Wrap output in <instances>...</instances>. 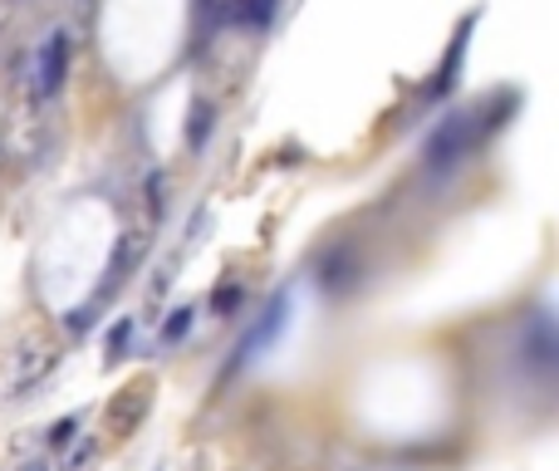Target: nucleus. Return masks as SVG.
I'll return each instance as SVG.
<instances>
[{"label": "nucleus", "instance_id": "11", "mask_svg": "<svg viewBox=\"0 0 559 471\" xmlns=\"http://www.w3.org/2000/svg\"><path fill=\"white\" fill-rule=\"evenodd\" d=\"M128 339H133V315H128V319H118V325H114V334H108V358H118V354H123V344H128Z\"/></svg>", "mask_w": 559, "mask_h": 471}, {"label": "nucleus", "instance_id": "2", "mask_svg": "<svg viewBox=\"0 0 559 471\" xmlns=\"http://www.w3.org/2000/svg\"><path fill=\"white\" fill-rule=\"evenodd\" d=\"M472 143H476V118L472 114H452L432 133V143H427V163H432V167H452Z\"/></svg>", "mask_w": 559, "mask_h": 471}, {"label": "nucleus", "instance_id": "9", "mask_svg": "<svg viewBox=\"0 0 559 471\" xmlns=\"http://www.w3.org/2000/svg\"><path fill=\"white\" fill-rule=\"evenodd\" d=\"M241 299H246V285H241V280H231V285H222V290L212 295V315H222V319H226L236 305H241Z\"/></svg>", "mask_w": 559, "mask_h": 471}, {"label": "nucleus", "instance_id": "4", "mask_svg": "<svg viewBox=\"0 0 559 471\" xmlns=\"http://www.w3.org/2000/svg\"><path fill=\"white\" fill-rule=\"evenodd\" d=\"M147 408H153V384L123 388V393L108 403V433H133V427L147 417Z\"/></svg>", "mask_w": 559, "mask_h": 471}, {"label": "nucleus", "instance_id": "7", "mask_svg": "<svg viewBox=\"0 0 559 471\" xmlns=\"http://www.w3.org/2000/svg\"><path fill=\"white\" fill-rule=\"evenodd\" d=\"M212 128H216V104H212V98H197V104H192V123H187V148H192V153H202L206 138H212Z\"/></svg>", "mask_w": 559, "mask_h": 471}, {"label": "nucleus", "instance_id": "3", "mask_svg": "<svg viewBox=\"0 0 559 471\" xmlns=\"http://www.w3.org/2000/svg\"><path fill=\"white\" fill-rule=\"evenodd\" d=\"M285 315H289V295H285V290H280V295H271V305L261 309V319H255V325H251V334H246L241 344H236V364H251V358L261 354L265 344H271V339L280 334V329H285Z\"/></svg>", "mask_w": 559, "mask_h": 471}, {"label": "nucleus", "instance_id": "6", "mask_svg": "<svg viewBox=\"0 0 559 471\" xmlns=\"http://www.w3.org/2000/svg\"><path fill=\"white\" fill-rule=\"evenodd\" d=\"M472 25H476V15H466V20H462V30H456V39H452V55H447V64L437 69V79L427 84V98L447 94V89L456 84V69H462V59H466V35H472Z\"/></svg>", "mask_w": 559, "mask_h": 471}, {"label": "nucleus", "instance_id": "8", "mask_svg": "<svg viewBox=\"0 0 559 471\" xmlns=\"http://www.w3.org/2000/svg\"><path fill=\"white\" fill-rule=\"evenodd\" d=\"M275 0H236V20L241 25H271Z\"/></svg>", "mask_w": 559, "mask_h": 471}, {"label": "nucleus", "instance_id": "10", "mask_svg": "<svg viewBox=\"0 0 559 471\" xmlns=\"http://www.w3.org/2000/svg\"><path fill=\"white\" fill-rule=\"evenodd\" d=\"M74 427H79V417H59V423L45 433V447H69L74 443Z\"/></svg>", "mask_w": 559, "mask_h": 471}, {"label": "nucleus", "instance_id": "12", "mask_svg": "<svg viewBox=\"0 0 559 471\" xmlns=\"http://www.w3.org/2000/svg\"><path fill=\"white\" fill-rule=\"evenodd\" d=\"M187 325H192V309H177V315L163 325V339H167V344H173V339H182Z\"/></svg>", "mask_w": 559, "mask_h": 471}, {"label": "nucleus", "instance_id": "5", "mask_svg": "<svg viewBox=\"0 0 559 471\" xmlns=\"http://www.w3.org/2000/svg\"><path fill=\"white\" fill-rule=\"evenodd\" d=\"M64 74H69V35H49L45 39V49H39V69H35V79H39V94H59L64 89Z\"/></svg>", "mask_w": 559, "mask_h": 471}, {"label": "nucleus", "instance_id": "1", "mask_svg": "<svg viewBox=\"0 0 559 471\" xmlns=\"http://www.w3.org/2000/svg\"><path fill=\"white\" fill-rule=\"evenodd\" d=\"M55 344H49L45 334H25L20 339V349L10 354V393L25 398L29 388H39L49 378V368H55Z\"/></svg>", "mask_w": 559, "mask_h": 471}, {"label": "nucleus", "instance_id": "13", "mask_svg": "<svg viewBox=\"0 0 559 471\" xmlns=\"http://www.w3.org/2000/svg\"><path fill=\"white\" fill-rule=\"evenodd\" d=\"M147 207H153V216L163 212V173H157L153 182H147Z\"/></svg>", "mask_w": 559, "mask_h": 471}]
</instances>
